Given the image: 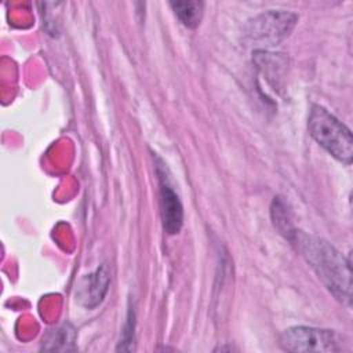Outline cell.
<instances>
[{
    "instance_id": "6da1fadb",
    "label": "cell",
    "mask_w": 353,
    "mask_h": 353,
    "mask_svg": "<svg viewBox=\"0 0 353 353\" xmlns=\"http://www.w3.org/2000/svg\"><path fill=\"white\" fill-rule=\"evenodd\" d=\"M314 270L319 280L341 303H352V266L332 244L317 236L294 230L288 237Z\"/></svg>"
},
{
    "instance_id": "7a4b0ae2",
    "label": "cell",
    "mask_w": 353,
    "mask_h": 353,
    "mask_svg": "<svg viewBox=\"0 0 353 353\" xmlns=\"http://www.w3.org/2000/svg\"><path fill=\"white\" fill-rule=\"evenodd\" d=\"M307 128L312 138L332 157L347 165L352 163V132L332 113L320 105H313L307 119Z\"/></svg>"
},
{
    "instance_id": "3957f363",
    "label": "cell",
    "mask_w": 353,
    "mask_h": 353,
    "mask_svg": "<svg viewBox=\"0 0 353 353\" xmlns=\"http://www.w3.org/2000/svg\"><path fill=\"white\" fill-rule=\"evenodd\" d=\"M298 22V15L290 11L269 10L248 21L245 36L261 48L273 47L290 36Z\"/></svg>"
},
{
    "instance_id": "277c9868",
    "label": "cell",
    "mask_w": 353,
    "mask_h": 353,
    "mask_svg": "<svg viewBox=\"0 0 353 353\" xmlns=\"http://www.w3.org/2000/svg\"><path fill=\"white\" fill-rule=\"evenodd\" d=\"M280 347L287 352H338L342 349L339 335L332 330L296 325L287 328L279 339Z\"/></svg>"
},
{
    "instance_id": "5b68a950",
    "label": "cell",
    "mask_w": 353,
    "mask_h": 353,
    "mask_svg": "<svg viewBox=\"0 0 353 353\" xmlns=\"http://www.w3.org/2000/svg\"><path fill=\"white\" fill-rule=\"evenodd\" d=\"M110 285V269L102 263L95 272L80 279L76 287V301L85 309H94L102 303Z\"/></svg>"
},
{
    "instance_id": "8992f818",
    "label": "cell",
    "mask_w": 353,
    "mask_h": 353,
    "mask_svg": "<svg viewBox=\"0 0 353 353\" xmlns=\"http://www.w3.org/2000/svg\"><path fill=\"white\" fill-rule=\"evenodd\" d=\"M157 174L160 181V212L163 228L168 234H176L183 225V207L179 196L159 167Z\"/></svg>"
},
{
    "instance_id": "52a82bcc",
    "label": "cell",
    "mask_w": 353,
    "mask_h": 353,
    "mask_svg": "<svg viewBox=\"0 0 353 353\" xmlns=\"http://www.w3.org/2000/svg\"><path fill=\"white\" fill-rule=\"evenodd\" d=\"M178 19L189 29H194L200 25L204 14V3L196 0H185V1H171Z\"/></svg>"
},
{
    "instance_id": "ba28073f",
    "label": "cell",
    "mask_w": 353,
    "mask_h": 353,
    "mask_svg": "<svg viewBox=\"0 0 353 353\" xmlns=\"http://www.w3.org/2000/svg\"><path fill=\"white\" fill-rule=\"evenodd\" d=\"M134 327H135V314L134 310L130 307L127 314V321L124 324V328L121 331V338L117 346V350H131L134 343Z\"/></svg>"
}]
</instances>
